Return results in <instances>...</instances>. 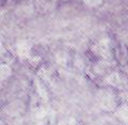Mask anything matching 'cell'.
I'll return each instance as SVG.
<instances>
[{"label":"cell","instance_id":"11","mask_svg":"<svg viewBox=\"0 0 128 125\" xmlns=\"http://www.w3.org/2000/svg\"><path fill=\"white\" fill-rule=\"evenodd\" d=\"M4 1H6V3H13V2H16L17 0H4Z\"/></svg>","mask_w":128,"mask_h":125},{"label":"cell","instance_id":"6","mask_svg":"<svg viewBox=\"0 0 128 125\" xmlns=\"http://www.w3.org/2000/svg\"><path fill=\"white\" fill-rule=\"evenodd\" d=\"M112 113L121 125H128V103L123 100Z\"/></svg>","mask_w":128,"mask_h":125},{"label":"cell","instance_id":"7","mask_svg":"<svg viewBox=\"0 0 128 125\" xmlns=\"http://www.w3.org/2000/svg\"><path fill=\"white\" fill-rule=\"evenodd\" d=\"M115 41H118L122 44H125L126 46H128V28H125V29H122L116 32Z\"/></svg>","mask_w":128,"mask_h":125},{"label":"cell","instance_id":"5","mask_svg":"<svg viewBox=\"0 0 128 125\" xmlns=\"http://www.w3.org/2000/svg\"><path fill=\"white\" fill-rule=\"evenodd\" d=\"M114 58L120 67H125L128 65V46L115 41L114 45Z\"/></svg>","mask_w":128,"mask_h":125},{"label":"cell","instance_id":"10","mask_svg":"<svg viewBox=\"0 0 128 125\" xmlns=\"http://www.w3.org/2000/svg\"><path fill=\"white\" fill-rule=\"evenodd\" d=\"M122 70H123V71L125 72V73L128 75V65H127V66H125V67H122Z\"/></svg>","mask_w":128,"mask_h":125},{"label":"cell","instance_id":"1","mask_svg":"<svg viewBox=\"0 0 128 125\" xmlns=\"http://www.w3.org/2000/svg\"><path fill=\"white\" fill-rule=\"evenodd\" d=\"M95 99L97 106L102 111L110 112V113H112L118 107V105L123 102L120 92L108 86H102L96 90Z\"/></svg>","mask_w":128,"mask_h":125},{"label":"cell","instance_id":"2","mask_svg":"<svg viewBox=\"0 0 128 125\" xmlns=\"http://www.w3.org/2000/svg\"><path fill=\"white\" fill-rule=\"evenodd\" d=\"M114 45L115 41L109 37H102L96 40L89 47L90 58L116 61L114 58Z\"/></svg>","mask_w":128,"mask_h":125},{"label":"cell","instance_id":"9","mask_svg":"<svg viewBox=\"0 0 128 125\" xmlns=\"http://www.w3.org/2000/svg\"><path fill=\"white\" fill-rule=\"evenodd\" d=\"M120 95H121V97H122L123 100H125V102L128 103V87L125 89V90L120 91Z\"/></svg>","mask_w":128,"mask_h":125},{"label":"cell","instance_id":"4","mask_svg":"<svg viewBox=\"0 0 128 125\" xmlns=\"http://www.w3.org/2000/svg\"><path fill=\"white\" fill-rule=\"evenodd\" d=\"M102 86H108L120 91H123L128 87V75L121 67L115 68L100 82Z\"/></svg>","mask_w":128,"mask_h":125},{"label":"cell","instance_id":"3","mask_svg":"<svg viewBox=\"0 0 128 125\" xmlns=\"http://www.w3.org/2000/svg\"><path fill=\"white\" fill-rule=\"evenodd\" d=\"M118 67V64L116 61L90 58V61L86 66V72L89 73L92 79L102 82L112 71H114Z\"/></svg>","mask_w":128,"mask_h":125},{"label":"cell","instance_id":"8","mask_svg":"<svg viewBox=\"0 0 128 125\" xmlns=\"http://www.w3.org/2000/svg\"><path fill=\"white\" fill-rule=\"evenodd\" d=\"M82 2L89 8H97L102 5L105 0H82Z\"/></svg>","mask_w":128,"mask_h":125}]
</instances>
